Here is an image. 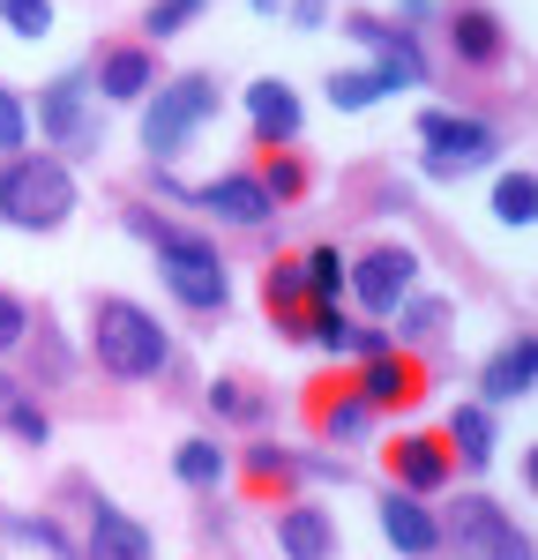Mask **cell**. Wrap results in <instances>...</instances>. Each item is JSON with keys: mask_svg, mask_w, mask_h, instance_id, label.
I'll use <instances>...</instances> for the list:
<instances>
[{"mask_svg": "<svg viewBox=\"0 0 538 560\" xmlns=\"http://www.w3.org/2000/svg\"><path fill=\"white\" fill-rule=\"evenodd\" d=\"M382 471H389V493H411V501H434L456 486V456H448L442 433H397V441H382Z\"/></svg>", "mask_w": 538, "mask_h": 560, "instance_id": "8fae6325", "label": "cell"}, {"mask_svg": "<svg viewBox=\"0 0 538 560\" xmlns=\"http://www.w3.org/2000/svg\"><path fill=\"white\" fill-rule=\"evenodd\" d=\"M344 23V38H359L374 60V75H382V90L397 97V90H419L426 83V52H419V31H404V23H382L374 8H352V15H337Z\"/></svg>", "mask_w": 538, "mask_h": 560, "instance_id": "30bf717a", "label": "cell"}, {"mask_svg": "<svg viewBox=\"0 0 538 560\" xmlns=\"http://www.w3.org/2000/svg\"><path fill=\"white\" fill-rule=\"evenodd\" d=\"M300 448H277V441H247V456H239V493L247 501H300Z\"/></svg>", "mask_w": 538, "mask_h": 560, "instance_id": "44dd1931", "label": "cell"}, {"mask_svg": "<svg viewBox=\"0 0 538 560\" xmlns=\"http://www.w3.org/2000/svg\"><path fill=\"white\" fill-rule=\"evenodd\" d=\"M0 23H8L15 38H31V45H38L45 31H52V0H0Z\"/></svg>", "mask_w": 538, "mask_h": 560, "instance_id": "836d02e7", "label": "cell"}, {"mask_svg": "<svg viewBox=\"0 0 538 560\" xmlns=\"http://www.w3.org/2000/svg\"><path fill=\"white\" fill-rule=\"evenodd\" d=\"M83 560H157V538L150 523H134L120 501H90V523H83Z\"/></svg>", "mask_w": 538, "mask_h": 560, "instance_id": "e0dca14e", "label": "cell"}, {"mask_svg": "<svg viewBox=\"0 0 538 560\" xmlns=\"http://www.w3.org/2000/svg\"><path fill=\"white\" fill-rule=\"evenodd\" d=\"M442 546L456 560H531V530L508 516L493 493H456L442 516Z\"/></svg>", "mask_w": 538, "mask_h": 560, "instance_id": "52a82bcc", "label": "cell"}, {"mask_svg": "<svg viewBox=\"0 0 538 560\" xmlns=\"http://www.w3.org/2000/svg\"><path fill=\"white\" fill-rule=\"evenodd\" d=\"M442 31H448V52H456V68H471V75H493V68L508 60V23H501L493 8H479V0L448 8Z\"/></svg>", "mask_w": 538, "mask_h": 560, "instance_id": "9a60e30c", "label": "cell"}, {"mask_svg": "<svg viewBox=\"0 0 538 560\" xmlns=\"http://www.w3.org/2000/svg\"><path fill=\"white\" fill-rule=\"evenodd\" d=\"M300 277H307L314 306H344V247L337 240H314L307 255H300Z\"/></svg>", "mask_w": 538, "mask_h": 560, "instance_id": "4316f807", "label": "cell"}, {"mask_svg": "<svg viewBox=\"0 0 538 560\" xmlns=\"http://www.w3.org/2000/svg\"><path fill=\"white\" fill-rule=\"evenodd\" d=\"M419 165H426V179H464L479 173V165H493L501 158V128L493 120H479V113H456V105H426L419 113Z\"/></svg>", "mask_w": 538, "mask_h": 560, "instance_id": "8992f818", "label": "cell"}, {"mask_svg": "<svg viewBox=\"0 0 538 560\" xmlns=\"http://www.w3.org/2000/svg\"><path fill=\"white\" fill-rule=\"evenodd\" d=\"M321 90H329V105H337V113H366V105H382V97H389L374 68H337Z\"/></svg>", "mask_w": 538, "mask_h": 560, "instance_id": "4dcf8cb0", "label": "cell"}, {"mask_svg": "<svg viewBox=\"0 0 538 560\" xmlns=\"http://www.w3.org/2000/svg\"><path fill=\"white\" fill-rule=\"evenodd\" d=\"M442 329H448V300H434V292H411V300L397 306V329H389V337H397L404 351H419V345H434Z\"/></svg>", "mask_w": 538, "mask_h": 560, "instance_id": "83f0119b", "label": "cell"}, {"mask_svg": "<svg viewBox=\"0 0 538 560\" xmlns=\"http://www.w3.org/2000/svg\"><path fill=\"white\" fill-rule=\"evenodd\" d=\"M210 411H218L224 427H262V419H269V396L247 382V374H218V382H210Z\"/></svg>", "mask_w": 538, "mask_h": 560, "instance_id": "484cf974", "label": "cell"}, {"mask_svg": "<svg viewBox=\"0 0 538 560\" xmlns=\"http://www.w3.org/2000/svg\"><path fill=\"white\" fill-rule=\"evenodd\" d=\"M8 538H23V546H38V553H52V560H83V546L52 516H8Z\"/></svg>", "mask_w": 538, "mask_h": 560, "instance_id": "1f68e13d", "label": "cell"}, {"mask_svg": "<svg viewBox=\"0 0 538 560\" xmlns=\"http://www.w3.org/2000/svg\"><path fill=\"white\" fill-rule=\"evenodd\" d=\"M374 523H382V538H389L404 560L442 553V516H434L426 501H411V493H382V501H374Z\"/></svg>", "mask_w": 538, "mask_h": 560, "instance_id": "ffe728a7", "label": "cell"}, {"mask_svg": "<svg viewBox=\"0 0 538 560\" xmlns=\"http://www.w3.org/2000/svg\"><path fill=\"white\" fill-rule=\"evenodd\" d=\"M247 173H255V187L269 195V210H292V202H307V195H314V165L300 158V150H262Z\"/></svg>", "mask_w": 538, "mask_h": 560, "instance_id": "cb8c5ba5", "label": "cell"}, {"mask_svg": "<svg viewBox=\"0 0 538 560\" xmlns=\"http://www.w3.org/2000/svg\"><path fill=\"white\" fill-rule=\"evenodd\" d=\"M173 478L179 486H195V493H218L224 478H232V456H224L218 433H195V441H179L173 448Z\"/></svg>", "mask_w": 538, "mask_h": 560, "instance_id": "d4e9b609", "label": "cell"}, {"mask_svg": "<svg viewBox=\"0 0 538 560\" xmlns=\"http://www.w3.org/2000/svg\"><path fill=\"white\" fill-rule=\"evenodd\" d=\"M284 23L292 31H321L329 23V0H284Z\"/></svg>", "mask_w": 538, "mask_h": 560, "instance_id": "ab89813d", "label": "cell"}, {"mask_svg": "<svg viewBox=\"0 0 538 560\" xmlns=\"http://www.w3.org/2000/svg\"><path fill=\"white\" fill-rule=\"evenodd\" d=\"M419 292V255L404 240H374L366 255H344V300H359L374 322H389Z\"/></svg>", "mask_w": 538, "mask_h": 560, "instance_id": "ba28073f", "label": "cell"}, {"mask_svg": "<svg viewBox=\"0 0 538 560\" xmlns=\"http://www.w3.org/2000/svg\"><path fill=\"white\" fill-rule=\"evenodd\" d=\"M179 202H187V210H202V217H218V224H239V232H262L269 217H277L247 165H239V173H218V179H195V187H179Z\"/></svg>", "mask_w": 538, "mask_h": 560, "instance_id": "4fadbf2b", "label": "cell"}, {"mask_svg": "<svg viewBox=\"0 0 538 560\" xmlns=\"http://www.w3.org/2000/svg\"><path fill=\"white\" fill-rule=\"evenodd\" d=\"M31 113V128L38 142H52V158L60 165H75V158H97V142H105V113H97V90H90L83 68H68V75H52V83L23 105Z\"/></svg>", "mask_w": 538, "mask_h": 560, "instance_id": "5b68a950", "label": "cell"}, {"mask_svg": "<svg viewBox=\"0 0 538 560\" xmlns=\"http://www.w3.org/2000/svg\"><path fill=\"white\" fill-rule=\"evenodd\" d=\"M31 322H38V314H31V300L0 284V359H8V351H23V337H31Z\"/></svg>", "mask_w": 538, "mask_h": 560, "instance_id": "e575fe53", "label": "cell"}, {"mask_svg": "<svg viewBox=\"0 0 538 560\" xmlns=\"http://www.w3.org/2000/svg\"><path fill=\"white\" fill-rule=\"evenodd\" d=\"M90 359H97V374H113V382H157V374L173 366V337H165V322L142 300L97 292V300H90Z\"/></svg>", "mask_w": 538, "mask_h": 560, "instance_id": "7a4b0ae2", "label": "cell"}, {"mask_svg": "<svg viewBox=\"0 0 538 560\" xmlns=\"http://www.w3.org/2000/svg\"><path fill=\"white\" fill-rule=\"evenodd\" d=\"M493 217H501L508 232H524V224L538 217V173H531V165H516V173L493 179Z\"/></svg>", "mask_w": 538, "mask_h": 560, "instance_id": "f1b7e54d", "label": "cell"}, {"mask_svg": "<svg viewBox=\"0 0 538 560\" xmlns=\"http://www.w3.org/2000/svg\"><path fill=\"white\" fill-rule=\"evenodd\" d=\"M300 478H321V486H352V464H344V448H307V456H300Z\"/></svg>", "mask_w": 538, "mask_h": 560, "instance_id": "74e56055", "label": "cell"}, {"mask_svg": "<svg viewBox=\"0 0 538 560\" xmlns=\"http://www.w3.org/2000/svg\"><path fill=\"white\" fill-rule=\"evenodd\" d=\"M202 15H210V0H150V8H142V45L179 38V31H195Z\"/></svg>", "mask_w": 538, "mask_h": 560, "instance_id": "f546056e", "label": "cell"}, {"mask_svg": "<svg viewBox=\"0 0 538 560\" xmlns=\"http://www.w3.org/2000/svg\"><path fill=\"white\" fill-rule=\"evenodd\" d=\"M307 427H314V441H337V448H352V441H374V411L359 404V388H352V374H321V382L307 388Z\"/></svg>", "mask_w": 538, "mask_h": 560, "instance_id": "7c38bea8", "label": "cell"}, {"mask_svg": "<svg viewBox=\"0 0 538 560\" xmlns=\"http://www.w3.org/2000/svg\"><path fill=\"white\" fill-rule=\"evenodd\" d=\"M262 314H269V329H277L284 345H307V329H314V292H307V277H300V255L262 261Z\"/></svg>", "mask_w": 538, "mask_h": 560, "instance_id": "2e32d148", "label": "cell"}, {"mask_svg": "<svg viewBox=\"0 0 538 560\" xmlns=\"http://www.w3.org/2000/svg\"><path fill=\"white\" fill-rule=\"evenodd\" d=\"M277 8H284V0H255V15H277Z\"/></svg>", "mask_w": 538, "mask_h": 560, "instance_id": "60d3db41", "label": "cell"}, {"mask_svg": "<svg viewBox=\"0 0 538 560\" xmlns=\"http://www.w3.org/2000/svg\"><path fill=\"white\" fill-rule=\"evenodd\" d=\"M247 120H255V150H292L300 128H307V105H300V90L262 75V83H247Z\"/></svg>", "mask_w": 538, "mask_h": 560, "instance_id": "ac0fdd59", "label": "cell"}, {"mask_svg": "<svg viewBox=\"0 0 538 560\" xmlns=\"http://www.w3.org/2000/svg\"><path fill=\"white\" fill-rule=\"evenodd\" d=\"M23 142H31V113H23V97H15V90L0 83V158H15Z\"/></svg>", "mask_w": 538, "mask_h": 560, "instance_id": "d590c367", "label": "cell"}, {"mask_svg": "<svg viewBox=\"0 0 538 560\" xmlns=\"http://www.w3.org/2000/svg\"><path fill=\"white\" fill-rule=\"evenodd\" d=\"M397 337H389V322H352V337H344V359H374V351H389Z\"/></svg>", "mask_w": 538, "mask_h": 560, "instance_id": "f35d334b", "label": "cell"}, {"mask_svg": "<svg viewBox=\"0 0 538 560\" xmlns=\"http://www.w3.org/2000/svg\"><path fill=\"white\" fill-rule=\"evenodd\" d=\"M128 232L150 247L165 292H173L187 314H224V306H232V261L218 255V240H202V232H187L173 217H150V210H128Z\"/></svg>", "mask_w": 538, "mask_h": 560, "instance_id": "6da1fadb", "label": "cell"}, {"mask_svg": "<svg viewBox=\"0 0 538 560\" xmlns=\"http://www.w3.org/2000/svg\"><path fill=\"white\" fill-rule=\"evenodd\" d=\"M224 113V90H218V75H165V83L142 97V150H150V165H165V158H179L195 135L210 128Z\"/></svg>", "mask_w": 538, "mask_h": 560, "instance_id": "277c9868", "label": "cell"}, {"mask_svg": "<svg viewBox=\"0 0 538 560\" xmlns=\"http://www.w3.org/2000/svg\"><path fill=\"white\" fill-rule=\"evenodd\" d=\"M0 427L15 433V441H31V448H38V441H52V419H45V411L31 404V396H23V388L8 396V411H0Z\"/></svg>", "mask_w": 538, "mask_h": 560, "instance_id": "d6a6232c", "label": "cell"}, {"mask_svg": "<svg viewBox=\"0 0 538 560\" xmlns=\"http://www.w3.org/2000/svg\"><path fill=\"white\" fill-rule=\"evenodd\" d=\"M277 546H284V560H337L344 553V530H337V516L321 509V501H284L277 509Z\"/></svg>", "mask_w": 538, "mask_h": 560, "instance_id": "d6986e66", "label": "cell"}, {"mask_svg": "<svg viewBox=\"0 0 538 560\" xmlns=\"http://www.w3.org/2000/svg\"><path fill=\"white\" fill-rule=\"evenodd\" d=\"M97 97L105 105H142L150 90L165 83V68H157V45H142V38H120V45H97Z\"/></svg>", "mask_w": 538, "mask_h": 560, "instance_id": "5bb4252c", "label": "cell"}, {"mask_svg": "<svg viewBox=\"0 0 538 560\" xmlns=\"http://www.w3.org/2000/svg\"><path fill=\"white\" fill-rule=\"evenodd\" d=\"M75 165H60L52 150H15L0 158V224L15 232H60L75 217Z\"/></svg>", "mask_w": 538, "mask_h": 560, "instance_id": "3957f363", "label": "cell"}, {"mask_svg": "<svg viewBox=\"0 0 538 560\" xmlns=\"http://www.w3.org/2000/svg\"><path fill=\"white\" fill-rule=\"evenodd\" d=\"M359 388V404L374 411V419H389V411H419L426 396H434V366H426V351H374V359H359V366H344Z\"/></svg>", "mask_w": 538, "mask_h": 560, "instance_id": "9c48e42d", "label": "cell"}, {"mask_svg": "<svg viewBox=\"0 0 538 560\" xmlns=\"http://www.w3.org/2000/svg\"><path fill=\"white\" fill-rule=\"evenodd\" d=\"M442 441H448V456H456V471H487L501 433H493L487 404H456V411H448V427H442Z\"/></svg>", "mask_w": 538, "mask_h": 560, "instance_id": "603a6c76", "label": "cell"}, {"mask_svg": "<svg viewBox=\"0 0 538 560\" xmlns=\"http://www.w3.org/2000/svg\"><path fill=\"white\" fill-rule=\"evenodd\" d=\"M531 388H538V337H531V329H516V337L487 359V374H479V404H487V411H493V404H524Z\"/></svg>", "mask_w": 538, "mask_h": 560, "instance_id": "7402d4cb", "label": "cell"}, {"mask_svg": "<svg viewBox=\"0 0 538 560\" xmlns=\"http://www.w3.org/2000/svg\"><path fill=\"white\" fill-rule=\"evenodd\" d=\"M344 337H352L344 306H314V329H307V345H314V351H329V359H344Z\"/></svg>", "mask_w": 538, "mask_h": 560, "instance_id": "8d00e7d4", "label": "cell"}]
</instances>
